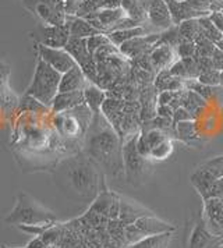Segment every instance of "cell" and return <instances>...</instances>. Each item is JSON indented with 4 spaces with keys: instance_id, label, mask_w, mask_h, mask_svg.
I'll list each match as a JSON object with an SVG mask.
<instances>
[{
    "instance_id": "cell-39",
    "label": "cell",
    "mask_w": 223,
    "mask_h": 248,
    "mask_svg": "<svg viewBox=\"0 0 223 248\" xmlns=\"http://www.w3.org/2000/svg\"><path fill=\"white\" fill-rule=\"evenodd\" d=\"M82 3H84V0H63L64 13L67 16H77Z\"/></svg>"
},
{
    "instance_id": "cell-18",
    "label": "cell",
    "mask_w": 223,
    "mask_h": 248,
    "mask_svg": "<svg viewBox=\"0 0 223 248\" xmlns=\"http://www.w3.org/2000/svg\"><path fill=\"white\" fill-rule=\"evenodd\" d=\"M85 103L84 99V91H71V92H59L56 95V98L52 102L50 106V113L56 114V113L66 112L70 109H74L80 105Z\"/></svg>"
},
{
    "instance_id": "cell-22",
    "label": "cell",
    "mask_w": 223,
    "mask_h": 248,
    "mask_svg": "<svg viewBox=\"0 0 223 248\" xmlns=\"http://www.w3.org/2000/svg\"><path fill=\"white\" fill-rule=\"evenodd\" d=\"M116 192L111 191L109 188H106V186H103L98 192V195L94 198V201L89 206V211H94L96 214L103 215L106 217H109V212H111L112 203L114 201Z\"/></svg>"
},
{
    "instance_id": "cell-25",
    "label": "cell",
    "mask_w": 223,
    "mask_h": 248,
    "mask_svg": "<svg viewBox=\"0 0 223 248\" xmlns=\"http://www.w3.org/2000/svg\"><path fill=\"white\" fill-rule=\"evenodd\" d=\"M173 238V233H165L159 236L145 237L141 241L126 248H167Z\"/></svg>"
},
{
    "instance_id": "cell-13",
    "label": "cell",
    "mask_w": 223,
    "mask_h": 248,
    "mask_svg": "<svg viewBox=\"0 0 223 248\" xmlns=\"http://www.w3.org/2000/svg\"><path fill=\"white\" fill-rule=\"evenodd\" d=\"M149 60H151L152 70L156 73H160L163 70H169L172 67L178 60V56L173 46L163 44V42H158L149 53Z\"/></svg>"
},
{
    "instance_id": "cell-48",
    "label": "cell",
    "mask_w": 223,
    "mask_h": 248,
    "mask_svg": "<svg viewBox=\"0 0 223 248\" xmlns=\"http://www.w3.org/2000/svg\"><path fill=\"white\" fill-rule=\"evenodd\" d=\"M176 1H184V0H176Z\"/></svg>"
},
{
    "instance_id": "cell-36",
    "label": "cell",
    "mask_w": 223,
    "mask_h": 248,
    "mask_svg": "<svg viewBox=\"0 0 223 248\" xmlns=\"http://www.w3.org/2000/svg\"><path fill=\"white\" fill-rule=\"evenodd\" d=\"M176 52H177L178 59H187V57H195L197 55V47L195 44L191 42L189 39H181L180 44L176 46Z\"/></svg>"
},
{
    "instance_id": "cell-34",
    "label": "cell",
    "mask_w": 223,
    "mask_h": 248,
    "mask_svg": "<svg viewBox=\"0 0 223 248\" xmlns=\"http://www.w3.org/2000/svg\"><path fill=\"white\" fill-rule=\"evenodd\" d=\"M143 238H145L144 233H143L137 226L126 225V227H124V246H126V247L133 246L135 243L141 241Z\"/></svg>"
},
{
    "instance_id": "cell-33",
    "label": "cell",
    "mask_w": 223,
    "mask_h": 248,
    "mask_svg": "<svg viewBox=\"0 0 223 248\" xmlns=\"http://www.w3.org/2000/svg\"><path fill=\"white\" fill-rule=\"evenodd\" d=\"M195 47H197L195 56L201 57H212L215 50H216V45L212 41H209L208 38H205L204 35H201L200 38L195 41Z\"/></svg>"
},
{
    "instance_id": "cell-47",
    "label": "cell",
    "mask_w": 223,
    "mask_h": 248,
    "mask_svg": "<svg viewBox=\"0 0 223 248\" xmlns=\"http://www.w3.org/2000/svg\"><path fill=\"white\" fill-rule=\"evenodd\" d=\"M1 248H9V247H7V246H1ZM24 248H25V247H24Z\"/></svg>"
},
{
    "instance_id": "cell-32",
    "label": "cell",
    "mask_w": 223,
    "mask_h": 248,
    "mask_svg": "<svg viewBox=\"0 0 223 248\" xmlns=\"http://www.w3.org/2000/svg\"><path fill=\"white\" fill-rule=\"evenodd\" d=\"M213 88L215 87H209L207 84H202L198 79H189V81H186V90L195 92L197 95H200L201 98H204L207 102L213 96V93H215Z\"/></svg>"
},
{
    "instance_id": "cell-38",
    "label": "cell",
    "mask_w": 223,
    "mask_h": 248,
    "mask_svg": "<svg viewBox=\"0 0 223 248\" xmlns=\"http://www.w3.org/2000/svg\"><path fill=\"white\" fill-rule=\"evenodd\" d=\"M190 120H195V116L191 114L187 109H184V108L181 106V108H178V109L175 110V116H173V120H172L173 128H175L176 124L181 123V122H190Z\"/></svg>"
},
{
    "instance_id": "cell-23",
    "label": "cell",
    "mask_w": 223,
    "mask_h": 248,
    "mask_svg": "<svg viewBox=\"0 0 223 248\" xmlns=\"http://www.w3.org/2000/svg\"><path fill=\"white\" fill-rule=\"evenodd\" d=\"M106 92L98 87L96 84L89 82L88 85L84 88V99H85V105L92 110V113H100L102 105L106 101Z\"/></svg>"
},
{
    "instance_id": "cell-19",
    "label": "cell",
    "mask_w": 223,
    "mask_h": 248,
    "mask_svg": "<svg viewBox=\"0 0 223 248\" xmlns=\"http://www.w3.org/2000/svg\"><path fill=\"white\" fill-rule=\"evenodd\" d=\"M89 84L88 78L85 77L84 71L80 66H74L67 73L62 74V81L59 92H71V91H84V88Z\"/></svg>"
},
{
    "instance_id": "cell-40",
    "label": "cell",
    "mask_w": 223,
    "mask_h": 248,
    "mask_svg": "<svg viewBox=\"0 0 223 248\" xmlns=\"http://www.w3.org/2000/svg\"><path fill=\"white\" fill-rule=\"evenodd\" d=\"M177 95V91H162L158 96V106L162 105H170L172 102L175 101Z\"/></svg>"
},
{
    "instance_id": "cell-30",
    "label": "cell",
    "mask_w": 223,
    "mask_h": 248,
    "mask_svg": "<svg viewBox=\"0 0 223 248\" xmlns=\"http://www.w3.org/2000/svg\"><path fill=\"white\" fill-rule=\"evenodd\" d=\"M175 151L173 147V141L172 138L169 137L166 140H163L160 144H158L152 151H151V155H149V160H165L167 159Z\"/></svg>"
},
{
    "instance_id": "cell-42",
    "label": "cell",
    "mask_w": 223,
    "mask_h": 248,
    "mask_svg": "<svg viewBox=\"0 0 223 248\" xmlns=\"http://www.w3.org/2000/svg\"><path fill=\"white\" fill-rule=\"evenodd\" d=\"M208 17H209L212 24L223 34V12H221V10H213V12L209 13Z\"/></svg>"
},
{
    "instance_id": "cell-43",
    "label": "cell",
    "mask_w": 223,
    "mask_h": 248,
    "mask_svg": "<svg viewBox=\"0 0 223 248\" xmlns=\"http://www.w3.org/2000/svg\"><path fill=\"white\" fill-rule=\"evenodd\" d=\"M98 7L100 9H119L122 7V0H98Z\"/></svg>"
},
{
    "instance_id": "cell-41",
    "label": "cell",
    "mask_w": 223,
    "mask_h": 248,
    "mask_svg": "<svg viewBox=\"0 0 223 248\" xmlns=\"http://www.w3.org/2000/svg\"><path fill=\"white\" fill-rule=\"evenodd\" d=\"M156 113H158L159 117L166 119V120H170V122H172V120H173V116H175V109H173L170 105H162V106H158V108H156Z\"/></svg>"
},
{
    "instance_id": "cell-2",
    "label": "cell",
    "mask_w": 223,
    "mask_h": 248,
    "mask_svg": "<svg viewBox=\"0 0 223 248\" xmlns=\"http://www.w3.org/2000/svg\"><path fill=\"white\" fill-rule=\"evenodd\" d=\"M55 173L57 184L81 200L94 201L105 186V174L84 152L60 159Z\"/></svg>"
},
{
    "instance_id": "cell-21",
    "label": "cell",
    "mask_w": 223,
    "mask_h": 248,
    "mask_svg": "<svg viewBox=\"0 0 223 248\" xmlns=\"http://www.w3.org/2000/svg\"><path fill=\"white\" fill-rule=\"evenodd\" d=\"M66 24L68 27V32H70V38H84L87 39L92 35L100 34L96 28H94L89 21H87L82 17H77V16H67Z\"/></svg>"
},
{
    "instance_id": "cell-44",
    "label": "cell",
    "mask_w": 223,
    "mask_h": 248,
    "mask_svg": "<svg viewBox=\"0 0 223 248\" xmlns=\"http://www.w3.org/2000/svg\"><path fill=\"white\" fill-rule=\"evenodd\" d=\"M50 1H53V0H22V6H24L27 10H30L31 13H33L35 12V9H36V6L45 4V3H50Z\"/></svg>"
},
{
    "instance_id": "cell-7",
    "label": "cell",
    "mask_w": 223,
    "mask_h": 248,
    "mask_svg": "<svg viewBox=\"0 0 223 248\" xmlns=\"http://www.w3.org/2000/svg\"><path fill=\"white\" fill-rule=\"evenodd\" d=\"M33 38H35V44L56 47V49H64L70 41V32L67 24L64 25L39 24L36 27Z\"/></svg>"
},
{
    "instance_id": "cell-35",
    "label": "cell",
    "mask_w": 223,
    "mask_h": 248,
    "mask_svg": "<svg viewBox=\"0 0 223 248\" xmlns=\"http://www.w3.org/2000/svg\"><path fill=\"white\" fill-rule=\"evenodd\" d=\"M108 44H112L108 38L106 34H98V35H92L87 38V47H88L89 53L94 56L96 53V50H99L102 46L108 45Z\"/></svg>"
},
{
    "instance_id": "cell-9",
    "label": "cell",
    "mask_w": 223,
    "mask_h": 248,
    "mask_svg": "<svg viewBox=\"0 0 223 248\" xmlns=\"http://www.w3.org/2000/svg\"><path fill=\"white\" fill-rule=\"evenodd\" d=\"M36 50H38V57H41L45 63H48L56 71L60 74H64L68 70L77 66L74 59L67 52L66 49H56V47H49V46L39 45L35 44Z\"/></svg>"
},
{
    "instance_id": "cell-5",
    "label": "cell",
    "mask_w": 223,
    "mask_h": 248,
    "mask_svg": "<svg viewBox=\"0 0 223 248\" xmlns=\"http://www.w3.org/2000/svg\"><path fill=\"white\" fill-rule=\"evenodd\" d=\"M140 131H134L128 134L123 141V165L126 179L133 186H140L145 177L146 170L149 169L148 159L141 156L137 151V138Z\"/></svg>"
},
{
    "instance_id": "cell-37",
    "label": "cell",
    "mask_w": 223,
    "mask_h": 248,
    "mask_svg": "<svg viewBox=\"0 0 223 248\" xmlns=\"http://www.w3.org/2000/svg\"><path fill=\"white\" fill-rule=\"evenodd\" d=\"M198 81L209 87H218L221 85V70H209V71L201 73Z\"/></svg>"
},
{
    "instance_id": "cell-11",
    "label": "cell",
    "mask_w": 223,
    "mask_h": 248,
    "mask_svg": "<svg viewBox=\"0 0 223 248\" xmlns=\"http://www.w3.org/2000/svg\"><path fill=\"white\" fill-rule=\"evenodd\" d=\"M202 202L201 219L205 227L212 234L223 237V198H211Z\"/></svg>"
},
{
    "instance_id": "cell-10",
    "label": "cell",
    "mask_w": 223,
    "mask_h": 248,
    "mask_svg": "<svg viewBox=\"0 0 223 248\" xmlns=\"http://www.w3.org/2000/svg\"><path fill=\"white\" fill-rule=\"evenodd\" d=\"M223 237L215 236L208 232L201 216L191 227V232L184 243V248H222Z\"/></svg>"
},
{
    "instance_id": "cell-1",
    "label": "cell",
    "mask_w": 223,
    "mask_h": 248,
    "mask_svg": "<svg viewBox=\"0 0 223 248\" xmlns=\"http://www.w3.org/2000/svg\"><path fill=\"white\" fill-rule=\"evenodd\" d=\"M82 152L88 156L103 174L113 177L124 173L123 165V141L108 119L95 113L84 138Z\"/></svg>"
},
{
    "instance_id": "cell-14",
    "label": "cell",
    "mask_w": 223,
    "mask_h": 248,
    "mask_svg": "<svg viewBox=\"0 0 223 248\" xmlns=\"http://www.w3.org/2000/svg\"><path fill=\"white\" fill-rule=\"evenodd\" d=\"M33 14L46 25H64L67 14L64 13L63 0H53L50 3H45L36 6Z\"/></svg>"
},
{
    "instance_id": "cell-31",
    "label": "cell",
    "mask_w": 223,
    "mask_h": 248,
    "mask_svg": "<svg viewBox=\"0 0 223 248\" xmlns=\"http://www.w3.org/2000/svg\"><path fill=\"white\" fill-rule=\"evenodd\" d=\"M198 168L207 171L208 174H211L215 179H223V155L215 156V158L201 163Z\"/></svg>"
},
{
    "instance_id": "cell-46",
    "label": "cell",
    "mask_w": 223,
    "mask_h": 248,
    "mask_svg": "<svg viewBox=\"0 0 223 248\" xmlns=\"http://www.w3.org/2000/svg\"><path fill=\"white\" fill-rule=\"evenodd\" d=\"M221 85H223V68L221 70Z\"/></svg>"
},
{
    "instance_id": "cell-27",
    "label": "cell",
    "mask_w": 223,
    "mask_h": 248,
    "mask_svg": "<svg viewBox=\"0 0 223 248\" xmlns=\"http://www.w3.org/2000/svg\"><path fill=\"white\" fill-rule=\"evenodd\" d=\"M181 106L184 109H187L191 114L195 116V113L200 112L201 109H204L207 106V101L204 98H201L200 95H197L195 92L184 90L183 98H181Z\"/></svg>"
},
{
    "instance_id": "cell-4",
    "label": "cell",
    "mask_w": 223,
    "mask_h": 248,
    "mask_svg": "<svg viewBox=\"0 0 223 248\" xmlns=\"http://www.w3.org/2000/svg\"><path fill=\"white\" fill-rule=\"evenodd\" d=\"M60 81H62V74L56 71L55 68L50 67L48 63H45L41 57H38L32 81L25 91V93L35 98L45 108L50 110L52 102L59 93Z\"/></svg>"
},
{
    "instance_id": "cell-45",
    "label": "cell",
    "mask_w": 223,
    "mask_h": 248,
    "mask_svg": "<svg viewBox=\"0 0 223 248\" xmlns=\"http://www.w3.org/2000/svg\"><path fill=\"white\" fill-rule=\"evenodd\" d=\"M25 248H48V246L44 243V240L41 237H35L32 241Z\"/></svg>"
},
{
    "instance_id": "cell-15",
    "label": "cell",
    "mask_w": 223,
    "mask_h": 248,
    "mask_svg": "<svg viewBox=\"0 0 223 248\" xmlns=\"http://www.w3.org/2000/svg\"><path fill=\"white\" fill-rule=\"evenodd\" d=\"M165 1H166L167 7H169V13H170L173 25H178V24H181L183 21L192 20V18H200V17H204V16H209V13H211L200 12V10L194 9L187 0H184V1L165 0Z\"/></svg>"
},
{
    "instance_id": "cell-26",
    "label": "cell",
    "mask_w": 223,
    "mask_h": 248,
    "mask_svg": "<svg viewBox=\"0 0 223 248\" xmlns=\"http://www.w3.org/2000/svg\"><path fill=\"white\" fill-rule=\"evenodd\" d=\"M175 131L178 140H181L186 144H192L194 141H197L200 136L197 134V125L195 120H190V122H181L175 125Z\"/></svg>"
},
{
    "instance_id": "cell-20",
    "label": "cell",
    "mask_w": 223,
    "mask_h": 248,
    "mask_svg": "<svg viewBox=\"0 0 223 248\" xmlns=\"http://www.w3.org/2000/svg\"><path fill=\"white\" fill-rule=\"evenodd\" d=\"M170 74L183 79V81H189V79H198L200 77V68L197 66V62L194 57H187V59H178L177 62L169 68Z\"/></svg>"
},
{
    "instance_id": "cell-16",
    "label": "cell",
    "mask_w": 223,
    "mask_h": 248,
    "mask_svg": "<svg viewBox=\"0 0 223 248\" xmlns=\"http://www.w3.org/2000/svg\"><path fill=\"white\" fill-rule=\"evenodd\" d=\"M152 214V211H149L148 208L143 206L141 203L135 202L134 200L126 198L120 195V215H119V220H122L124 225H134L138 219L149 216Z\"/></svg>"
},
{
    "instance_id": "cell-28",
    "label": "cell",
    "mask_w": 223,
    "mask_h": 248,
    "mask_svg": "<svg viewBox=\"0 0 223 248\" xmlns=\"http://www.w3.org/2000/svg\"><path fill=\"white\" fill-rule=\"evenodd\" d=\"M177 28L178 32L181 35V38L189 39V41L194 42V44H195V41L202 35L201 25L200 23H198V18H192V20L183 21L181 24H178Z\"/></svg>"
},
{
    "instance_id": "cell-3",
    "label": "cell",
    "mask_w": 223,
    "mask_h": 248,
    "mask_svg": "<svg viewBox=\"0 0 223 248\" xmlns=\"http://www.w3.org/2000/svg\"><path fill=\"white\" fill-rule=\"evenodd\" d=\"M4 222L16 226L53 225L57 223V217L50 209L35 201L27 192L21 191L17 197L14 209L4 217Z\"/></svg>"
},
{
    "instance_id": "cell-8",
    "label": "cell",
    "mask_w": 223,
    "mask_h": 248,
    "mask_svg": "<svg viewBox=\"0 0 223 248\" xmlns=\"http://www.w3.org/2000/svg\"><path fill=\"white\" fill-rule=\"evenodd\" d=\"M190 180L195 191L200 194L202 201L211 198H223V179H215L198 168L191 174Z\"/></svg>"
},
{
    "instance_id": "cell-6",
    "label": "cell",
    "mask_w": 223,
    "mask_h": 248,
    "mask_svg": "<svg viewBox=\"0 0 223 248\" xmlns=\"http://www.w3.org/2000/svg\"><path fill=\"white\" fill-rule=\"evenodd\" d=\"M64 49L71 55L74 62L84 71V74L88 78L89 82L96 84L98 67H96L95 57L89 53L88 47H87V39H84V38H70V41H68V44H67Z\"/></svg>"
},
{
    "instance_id": "cell-12",
    "label": "cell",
    "mask_w": 223,
    "mask_h": 248,
    "mask_svg": "<svg viewBox=\"0 0 223 248\" xmlns=\"http://www.w3.org/2000/svg\"><path fill=\"white\" fill-rule=\"evenodd\" d=\"M160 39V32H154V34H145L141 36L133 38L127 42H124L119 50L123 56L128 60H135L138 57L148 55L152 47L159 42Z\"/></svg>"
},
{
    "instance_id": "cell-17",
    "label": "cell",
    "mask_w": 223,
    "mask_h": 248,
    "mask_svg": "<svg viewBox=\"0 0 223 248\" xmlns=\"http://www.w3.org/2000/svg\"><path fill=\"white\" fill-rule=\"evenodd\" d=\"M134 225L137 226L145 237L159 236V234H165V233H175L176 232V226L170 225L165 220L156 217L155 215H149L144 216L141 219H138Z\"/></svg>"
},
{
    "instance_id": "cell-29",
    "label": "cell",
    "mask_w": 223,
    "mask_h": 248,
    "mask_svg": "<svg viewBox=\"0 0 223 248\" xmlns=\"http://www.w3.org/2000/svg\"><path fill=\"white\" fill-rule=\"evenodd\" d=\"M198 23L201 25V31H202V35L205 36V38H208L209 41H212L215 45L222 39L223 34L212 24V21L209 20V17L208 16H204V17H200L198 18Z\"/></svg>"
},
{
    "instance_id": "cell-24",
    "label": "cell",
    "mask_w": 223,
    "mask_h": 248,
    "mask_svg": "<svg viewBox=\"0 0 223 248\" xmlns=\"http://www.w3.org/2000/svg\"><path fill=\"white\" fill-rule=\"evenodd\" d=\"M145 34H148L146 32V28H145L144 25H138V27H133V28L119 30V31L109 32L108 38H109V41H111L113 45L120 47L124 42H127V41H130L133 38H137V36H141V35Z\"/></svg>"
}]
</instances>
